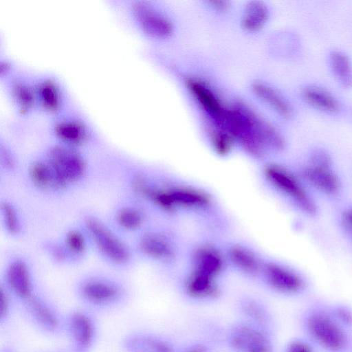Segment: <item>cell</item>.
Returning a JSON list of instances; mask_svg holds the SVG:
<instances>
[{
  "label": "cell",
  "mask_w": 352,
  "mask_h": 352,
  "mask_svg": "<svg viewBox=\"0 0 352 352\" xmlns=\"http://www.w3.org/2000/svg\"><path fill=\"white\" fill-rule=\"evenodd\" d=\"M215 125L254 153H259L265 146L276 150L285 146V140L276 129L242 102L226 107Z\"/></svg>",
  "instance_id": "1"
},
{
  "label": "cell",
  "mask_w": 352,
  "mask_h": 352,
  "mask_svg": "<svg viewBox=\"0 0 352 352\" xmlns=\"http://www.w3.org/2000/svg\"><path fill=\"white\" fill-rule=\"evenodd\" d=\"M73 292L82 307L92 312H107L122 308L129 301V285L120 278L102 272H89L74 283Z\"/></svg>",
  "instance_id": "2"
},
{
  "label": "cell",
  "mask_w": 352,
  "mask_h": 352,
  "mask_svg": "<svg viewBox=\"0 0 352 352\" xmlns=\"http://www.w3.org/2000/svg\"><path fill=\"white\" fill-rule=\"evenodd\" d=\"M79 223L89 236L91 249L106 265L117 270H127L133 265V247L109 221L87 211L81 214Z\"/></svg>",
  "instance_id": "3"
},
{
  "label": "cell",
  "mask_w": 352,
  "mask_h": 352,
  "mask_svg": "<svg viewBox=\"0 0 352 352\" xmlns=\"http://www.w3.org/2000/svg\"><path fill=\"white\" fill-rule=\"evenodd\" d=\"M43 155L67 190L81 184L88 177V161L78 148L58 143L49 146Z\"/></svg>",
  "instance_id": "4"
},
{
  "label": "cell",
  "mask_w": 352,
  "mask_h": 352,
  "mask_svg": "<svg viewBox=\"0 0 352 352\" xmlns=\"http://www.w3.org/2000/svg\"><path fill=\"white\" fill-rule=\"evenodd\" d=\"M94 314L82 307L64 314L63 334L72 352H91L96 346L99 329Z\"/></svg>",
  "instance_id": "5"
},
{
  "label": "cell",
  "mask_w": 352,
  "mask_h": 352,
  "mask_svg": "<svg viewBox=\"0 0 352 352\" xmlns=\"http://www.w3.org/2000/svg\"><path fill=\"white\" fill-rule=\"evenodd\" d=\"M0 281L19 305L38 291L32 263L21 253L11 254L6 260Z\"/></svg>",
  "instance_id": "6"
},
{
  "label": "cell",
  "mask_w": 352,
  "mask_h": 352,
  "mask_svg": "<svg viewBox=\"0 0 352 352\" xmlns=\"http://www.w3.org/2000/svg\"><path fill=\"white\" fill-rule=\"evenodd\" d=\"M20 306L29 322L41 333L50 337L63 334L64 314L41 292Z\"/></svg>",
  "instance_id": "7"
},
{
  "label": "cell",
  "mask_w": 352,
  "mask_h": 352,
  "mask_svg": "<svg viewBox=\"0 0 352 352\" xmlns=\"http://www.w3.org/2000/svg\"><path fill=\"white\" fill-rule=\"evenodd\" d=\"M25 176L31 187L41 194L56 195L67 191L43 155L30 161L26 166Z\"/></svg>",
  "instance_id": "8"
},
{
  "label": "cell",
  "mask_w": 352,
  "mask_h": 352,
  "mask_svg": "<svg viewBox=\"0 0 352 352\" xmlns=\"http://www.w3.org/2000/svg\"><path fill=\"white\" fill-rule=\"evenodd\" d=\"M306 324L311 336L323 347L331 351H339L344 347L345 334L327 314L314 312L307 318Z\"/></svg>",
  "instance_id": "9"
},
{
  "label": "cell",
  "mask_w": 352,
  "mask_h": 352,
  "mask_svg": "<svg viewBox=\"0 0 352 352\" xmlns=\"http://www.w3.org/2000/svg\"><path fill=\"white\" fill-rule=\"evenodd\" d=\"M131 12L138 25L146 35L155 38H166L173 34V27L170 21L149 2H134Z\"/></svg>",
  "instance_id": "10"
},
{
  "label": "cell",
  "mask_w": 352,
  "mask_h": 352,
  "mask_svg": "<svg viewBox=\"0 0 352 352\" xmlns=\"http://www.w3.org/2000/svg\"><path fill=\"white\" fill-rule=\"evenodd\" d=\"M271 182L280 190L291 197L306 213L314 214L316 206L299 181L289 171L278 166H272L267 170Z\"/></svg>",
  "instance_id": "11"
},
{
  "label": "cell",
  "mask_w": 352,
  "mask_h": 352,
  "mask_svg": "<svg viewBox=\"0 0 352 352\" xmlns=\"http://www.w3.org/2000/svg\"><path fill=\"white\" fill-rule=\"evenodd\" d=\"M146 217L143 210L135 200H121L112 208L109 223L121 234H135L141 230L145 223Z\"/></svg>",
  "instance_id": "12"
},
{
  "label": "cell",
  "mask_w": 352,
  "mask_h": 352,
  "mask_svg": "<svg viewBox=\"0 0 352 352\" xmlns=\"http://www.w3.org/2000/svg\"><path fill=\"white\" fill-rule=\"evenodd\" d=\"M230 344L237 352H272L271 341L258 325L240 324L230 336Z\"/></svg>",
  "instance_id": "13"
},
{
  "label": "cell",
  "mask_w": 352,
  "mask_h": 352,
  "mask_svg": "<svg viewBox=\"0 0 352 352\" xmlns=\"http://www.w3.org/2000/svg\"><path fill=\"white\" fill-rule=\"evenodd\" d=\"M121 352H175L166 340L142 331L127 332L120 343Z\"/></svg>",
  "instance_id": "14"
},
{
  "label": "cell",
  "mask_w": 352,
  "mask_h": 352,
  "mask_svg": "<svg viewBox=\"0 0 352 352\" xmlns=\"http://www.w3.org/2000/svg\"><path fill=\"white\" fill-rule=\"evenodd\" d=\"M186 85L203 109L214 122H217L223 116L226 107L223 106L211 87L204 81L195 78H188Z\"/></svg>",
  "instance_id": "15"
},
{
  "label": "cell",
  "mask_w": 352,
  "mask_h": 352,
  "mask_svg": "<svg viewBox=\"0 0 352 352\" xmlns=\"http://www.w3.org/2000/svg\"><path fill=\"white\" fill-rule=\"evenodd\" d=\"M0 225L3 232L11 239H21L25 233L23 214L16 203L9 197L0 199Z\"/></svg>",
  "instance_id": "16"
},
{
  "label": "cell",
  "mask_w": 352,
  "mask_h": 352,
  "mask_svg": "<svg viewBox=\"0 0 352 352\" xmlns=\"http://www.w3.org/2000/svg\"><path fill=\"white\" fill-rule=\"evenodd\" d=\"M302 175L306 182L323 192L334 195L340 190V180L330 164L310 162L303 168Z\"/></svg>",
  "instance_id": "17"
},
{
  "label": "cell",
  "mask_w": 352,
  "mask_h": 352,
  "mask_svg": "<svg viewBox=\"0 0 352 352\" xmlns=\"http://www.w3.org/2000/svg\"><path fill=\"white\" fill-rule=\"evenodd\" d=\"M54 132L59 143L78 149L86 144L90 138L85 124L74 118L58 122L55 124Z\"/></svg>",
  "instance_id": "18"
},
{
  "label": "cell",
  "mask_w": 352,
  "mask_h": 352,
  "mask_svg": "<svg viewBox=\"0 0 352 352\" xmlns=\"http://www.w3.org/2000/svg\"><path fill=\"white\" fill-rule=\"evenodd\" d=\"M60 238L75 265L84 261L91 249L89 236L80 223L67 228Z\"/></svg>",
  "instance_id": "19"
},
{
  "label": "cell",
  "mask_w": 352,
  "mask_h": 352,
  "mask_svg": "<svg viewBox=\"0 0 352 352\" xmlns=\"http://www.w3.org/2000/svg\"><path fill=\"white\" fill-rule=\"evenodd\" d=\"M135 253L152 259H163L170 255V247L159 232L145 231L138 234L133 246Z\"/></svg>",
  "instance_id": "20"
},
{
  "label": "cell",
  "mask_w": 352,
  "mask_h": 352,
  "mask_svg": "<svg viewBox=\"0 0 352 352\" xmlns=\"http://www.w3.org/2000/svg\"><path fill=\"white\" fill-rule=\"evenodd\" d=\"M265 274L268 284L280 292L294 293L303 287V280L299 275L278 265H267Z\"/></svg>",
  "instance_id": "21"
},
{
  "label": "cell",
  "mask_w": 352,
  "mask_h": 352,
  "mask_svg": "<svg viewBox=\"0 0 352 352\" xmlns=\"http://www.w3.org/2000/svg\"><path fill=\"white\" fill-rule=\"evenodd\" d=\"M254 93L268 104L283 117L288 118L293 114V109L286 99L275 89L262 82H255L252 85Z\"/></svg>",
  "instance_id": "22"
},
{
  "label": "cell",
  "mask_w": 352,
  "mask_h": 352,
  "mask_svg": "<svg viewBox=\"0 0 352 352\" xmlns=\"http://www.w3.org/2000/svg\"><path fill=\"white\" fill-rule=\"evenodd\" d=\"M39 247L45 257L54 265L60 267L75 265L60 236L44 238L40 241Z\"/></svg>",
  "instance_id": "23"
},
{
  "label": "cell",
  "mask_w": 352,
  "mask_h": 352,
  "mask_svg": "<svg viewBox=\"0 0 352 352\" xmlns=\"http://www.w3.org/2000/svg\"><path fill=\"white\" fill-rule=\"evenodd\" d=\"M36 100L43 109L56 112L62 104L63 97L59 86L51 79L42 80L36 87Z\"/></svg>",
  "instance_id": "24"
},
{
  "label": "cell",
  "mask_w": 352,
  "mask_h": 352,
  "mask_svg": "<svg viewBox=\"0 0 352 352\" xmlns=\"http://www.w3.org/2000/svg\"><path fill=\"white\" fill-rule=\"evenodd\" d=\"M302 96L310 105L324 111L335 113L340 110V103L327 90L315 86L303 89Z\"/></svg>",
  "instance_id": "25"
},
{
  "label": "cell",
  "mask_w": 352,
  "mask_h": 352,
  "mask_svg": "<svg viewBox=\"0 0 352 352\" xmlns=\"http://www.w3.org/2000/svg\"><path fill=\"white\" fill-rule=\"evenodd\" d=\"M188 294L196 298H210L218 295L219 290L212 276L197 271L186 284Z\"/></svg>",
  "instance_id": "26"
},
{
  "label": "cell",
  "mask_w": 352,
  "mask_h": 352,
  "mask_svg": "<svg viewBox=\"0 0 352 352\" xmlns=\"http://www.w3.org/2000/svg\"><path fill=\"white\" fill-rule=\"evenodd\" d=\"M269 16L267 6L262 1H250L245 6L241 19L242 28L248 32L261 30Z\"/></svg>",
  "instance_id": "27"
},
{
  "label": "cell",
  "mask_w": 352,
  "mask_h": 352,
  "mask_svg": "<svg viewBox=\"0 0 352 352\" xmlns=\"http://www.w3.org/2000/svg\"><path fill=\"white\" fill-rule=\"evenodd\" d=\"M12 98L21 111L28 112L36 101V90L26 82L18 80L11 88Z\"/></svg>",
  "instance_id": "28"
},
{
  "label": "cell",
  "mask_w": 352,
  "mask_h": 352,
  "mask_svg": "<svg viewBox=\"0 0 352 352\" xmlns=\"http://www.w3.org/2000/svg\"><path fill=\"white\" fill-rule=\"evenodd\" d=\"M330 63L335 76L344 87L352 84V66L349 57L343 52L334 51L331 54Z\"/></svg>",
  "instance_id": "29"
},
{
  "label": "cell",
  "mask_w": 352,
  "mask_h": 352,
  "mask_svg": "<svg viewBox=\"0 0 352 352\" xmlns=\"http://www.w3.org/2000/svg\"><path fill=\"white\" fill-rule=\"evenodd\" d=\"M19 168V162L14 151L7 144L0 145V173L7 176L14 175Z\"/></svg>",
  "instance_id": "30"
},
{
  "label": "cell",
  "mask_w": 352,
  "mask_h": 352,
  "mask_svg": "<svg viewBox=\"0 0 352 352\" xmlns=\"http://www.w3.org/2000/svg\"><path fill=\"white\" fill-rule=\"evenodd\" d=\"M198 270L213 276L222 266L220 256L210 250H204L198 255Z\"/></svg>",
  "instance_id": "31"
},
{
  "label": "cell",
  "mask_w": 352,
  "mask_h": 352,
  "mask_svg": "<svg viewBox=\"0 0 352 352\" xmlns=\"http://www.w3.org/2000/svg\"><path fill=\"white\" fill-rule=\"evenodd\" d=\"M16 304L12 294L0 281V326H5L9 322Z\"/></svg>",
  "instance_id": "32"
},
{
  "label": "cell",
  "mask_w": 352,
  "mask_h": 352,
  "mask_svg": "<svg viewBox=\"0 0 352 352\" xmlns=\"http://www.w3.org/2000/svg\"><path fill=\"white\" fill-rule=\"evenodd\" d=\"M234 262L242 270L248 272L257 270L258 264L254 257L248 251L240 248H234L230 251Z\"/></svg>",
  "instance_id": "33"
},
{
  "label": "cell",
  "mask_w": 352,
  "mask_h": 352,
  "mask_svg": "<svg viewBox=\"0 0 352 352\" xmlns=\"http://www.w3.org/2000/svg\"><path fill=\"white\" fill-rule=\"evenodd\" d=\"M210 138L215 149L220 153H226L231 148L233 138L222 129L214 126L211 129Z\"/></svg>",
  "instance_id": "34"
},
{
  "label": "cell",
  "mask_w": 352,
  "mask_h": 352,
  "mask_svg": "<svg viewBox=\"0 0 352 352\" xmlns=\"http://www.w3.org/2000/svg\"><path fill=\"white\" fill-rule=\"evenodd\" d=\"M245 311L252 320L259 324H263L265 321V314L264 309L258 305L249 302L245 305Z\"/></svg>",
  "instance_id": "35"
},
{
  "label": "cell",
  "mask_w": 352,
  "mask_h": 352,
  "mask_svg": "<svg viewBox=\"0 0 352 352\" xmlns=\"http://www.w3.org/2000/svg\"><path fill=\"white\" fill-rule=\"evenodd\" d=\"M286 352H313V350L310 346L305 342L296 340L289 344Z\"/></svg>",
  "instance_id": "36"
},
{
  "label": "cell",
  "mask_w": 352,
  "mask_h": 352,
  "mask_svg": "<svg viewBox=\"0 0 352 352\" xmlns=\"http://www.w3.org/2000/svg\"><path fill=\"white\" fill-rule=\"evenodd\" d=\"M337 317L345 324L352 323V314L346 308H338L336 310Z\"/></svg>",
  "instance_id": "37"
},
{
  "label": "cell",
  "mask_w": 352,
  "mask_h": 352,
  "mask_svg": "<svg viewBox=\"0 0 352 352\" xmlns=\"http://www.w3.org/2000/svg\"><path fill=\"white\" fill-rule=\"evenodd\" d=\"M342 221L346 228L352 234V209H350L344 213Z\"/></svg>",
  "instance_id": "38"
},
{
  "label": "cell",
  "mask_w": 352,
  "mask_h": 352,
  "mask_svg": "<svg viewBox=\"0 0 352 352\" xmlns=\"http://www.w3.org/2000/svg\"><path fill=\"white\" fill-rule=\"evenodd\" d=\"M182 352H208V349L201 344H196L188 346Z\"/></svg>",
  "instance_id": "39"
},
{
  "label": "cell",
  "mask_w": 352,
  "mask_h": 352,
  "mask_svg": "<svg viewBox=\"0 0 352 352\" xmlns=\"http://www.w3.org/2000/svg\"><path fill=\"white\" fill-rule=\"evenodd\" d=\"M210 3L217 10L224 11L228 8V3L222 1H212Z\"/></svg>",
  "instance_id": "40"
},
{
  "label": "cell",
  "mask_w": 352,
  "mask_h": 352,
  "mask_svg": "<svg viewBox=\"0 0 352 352\" xmlns=\"http://www.w3.org/2000/svg\"><path fill=\"white\" fill-rule=\"evenodd\" d=\"M0 352H18L17 350L11 345L6 344L1 347Z\"/></svg>",
  "instance_id": "41"
},
{
  "label": "cell",
  "mask_w": 352,
  "mask_h": 352,
  "mask_svg": "<svg viewBox=\"0 0 352 352\" xmlns=\"http://www.w3.org/2000/svg\"><path fill=\"white\" fill-rule=\"evenodd\" d=\"M47 352H65V351H47ZM71 352H72V351H71Z\"/></svg>",
  "instance_id": "42"
}]
</instances>
